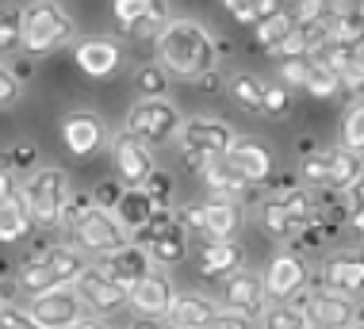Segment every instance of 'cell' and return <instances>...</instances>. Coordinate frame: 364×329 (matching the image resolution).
<instances>
[{"instance_id":"cell-1","label":"cell","mask_w":364,"mask_h":329,"mask_svg":"<svg viewBox=\"0 0 364 329\" xmlns=\"http://www.w3.org/2000/svg\"><path fill=\"white\" fill-rule=\"evenodd\" d=\"M154 43H157V54H161V65L169 73L184 77V81H200V77L215 73L219 46L208 35V27H200L196 19H169Z\"/></svg>"},{"instance_id":"cell-2","label":"cell","mask_w":364,"mask_h":329,"mask_svg":"<svg viewBox=\"0 0 364 329\" xmlns=\"http://www.w3.org/2000/svg\"><path fill=\"white\" fill-rule=\"evenodd\" d=\"M181 153H184V165L192 173H200L208 161H219V157L230 149L238 138H234V126L223 123V119H211V115H196V119H184L181 123Z\"/></svg>"},{"instance_id":"cell-3","label":"cell","mask_w":364,"mask_h":329,"mask_svg":"<svg viewBox=\"0 0 364 329\" xmlns=\"http://www.w3.org/2000/svg\"><path fill=\"white\" fill-rule=\"evenodd\" d=\"M181 107L173 104L169 96H150V99H139V104H131V112H127V134L139 138L142 146H169L176 134H181Z\"/></svg>"},{"instance_id":"cell-4","label":"cell","mask_w":364,"mask_h":329,"mask_svg":"<svg viewBox=\"0 0 364 329\" xmlns=\"http://www.w3.org/2000/svg\"><path fill=\"white\" fill-rule=\"evenodd\" d=\"M73 38V19L58 0H31L23 4V50L27 54H46Z\"/></svg>"},{"instance_id":"cell-5","label":"cell","mask_w":364,"mask_h":329,"mask_svg":"<svg viewBox=\"0 0 364 329\" xmlns=\"http://www.w3.org/2000/svg\"><path fill=\"white\" fill-rule=\"evenodd\" d=\"M134 237H139V245L150 253V261L161 264V268L181 264L184 257H188V230L176 222V211H173V207H154L150 226H146V230H139Z\"/></svg>"},{"instance_id":"cell-6","label":"cell","mask_w":364,"mask_h":329,"mask_svg":"<svg viewBox=\"0 0 364 329\" xmlns=\"http://www.w3.org/2000/svg\"><path fill=\"white\" fill-rule=\"evenodd\" d=\"M23 199H27V207H31L35 226L50 230V226H58L62 203L70 199V180H65L62 168L43 165V168H35V173L27 176V184H23Z\"/></svg>"},{"instance_id":"cell-7","label":"cell","mask_w":364,"mask_h":329,"mask_svg":"<svg viewBox=\"0 0 364 329\" xmlns=\"http://www.w3.org/2000/svg\"><path fill=\"white\" fill-rule=\"evenodd\" d=\"M176 222L184 230L203 234V242H230L242 226V207L226 199H208V203H188L176 211Z\"/></svg>"},{"instance_id":"cell-8","label":"cell","mask_w":364,"mask_h":329,"mask_svg":"<svg viewBox=\"0 0 364 329\" xmlns=\"http://www.w3.org/2000/svg\"><path fill=\"white\" fill-rule=\"evenodd\" d=\"M70 237H73V249L96 253V257H107V253H115V249H123L131 242V234L119 226V218L112 211H104V207H88L81 215V222L70 230Z\"/></svg>"},{"instance_id":"cell-9","label":"cell","mask_w":364,"mask_h":329,"mask_svg":"<svg viewBox=\"0 0 364 329\" xmlns=\"http://www.w3.org/2000/svg\"><path fill=\"white\" fill-rule=\"evenodd\" d=\"M291 306H299L311 318V325H326V329H349L357 322V303L349 295H338L330 287H303L295 298H288Z\"/></svg>"},{"instance_id":"cell-10","label":"cell","mask_w":364,"mask_h":329,"mask_svg":"<svg viewBox=\"0 0 364 329\" xmlns=\"http://www.w3.org/2000/svg\"><path fill=\"white\" fill-rule=\"evenodd\" d=\"M23 311L38 329H73L85 318V303L73 291V284H65V287H54L46 295H31Z\"/></svg>"},{"instance_id":"cell-11","label":"cell","mask_w":364,"mask_h":329,"mask_svg":"<svg viewBox=\"0 0 364 329\" xmlns=\"http://www.w3.org/2000/svg\"><path fill=\"white\" fill-rule=\"evenodd\" d=\"M73 291L81 295L85 311H92L96 318H115L127 306V287L119 280H112L104 264H92V268L85 264V272L73 280Z\"/></svg>"},{"instance_id":"cell-12","label":"cell","mask_w":364,"mask_h":329,"mask_svg":"<svg viewBox=\"0 0 364 329\" xmlns=\"http://www.w3.org/2000/svg\"><path fill=\"white\" fill-rule=\"evenodd\" d=\"M219 311H230V314H245V318H257L269 311V295H264V284L257 272H230L223 280V291H219Z\"/></svg>"},{"instance_id":"cell-13","label":"cell","mask_w":364,"mask_h":329,"mask_svg":"<svg viewBox=\"0 0 364 329\" xmlns=\"http://www.w3.org/2000/svg\"><path fill=\"white\" fill-rule=\"evenodd\" d=\"M173 298H176V287L161 268H150L139 284L127 287V306L139 318H165L173 306Z\"/></svg>"},{"instance_id":"cell-14","label":"cell","mask_w":364,"mask_h":329,"mask_svg":"<svg viewBox=\"0 0 364 329\" xmlns=\"http://www.w3.org/2000/svg\"><path fill=\"white\" fill-rule=\"evenodd\" d=\"M261 284H264V295L269 303H288L307 287V264L299 261V253H277L269 261V268L261 272Z\"/></svg>"},{"instance_id":"cell-15","label":"cell","mask_w":364,"mask_h":329,"mask_svg":"<svg viewBox=\"0 0 364 329\" xmlns=\"http://www.w3.org/2000/svg\"><path fill=\"white\" fill-rule=\"evenodd\" d=\"M62 142L73 157H92L107 142V126L92 112H70L62 119Z\"/></svg>"},{"instance_id":"cell-16","label":"cell","mask_w":364,"mask_h":329,"mask_svg":"<svg viewBox=\"0 0 364 329\" xmlns=\"http://www.w3.org/2000/svg\"><path fill=\"white\" fill-rule=\"evenodd\" d=\"M112 157H115V173H119V184L123 188H142L146 176L154 173V149L142 146L139 138H131V134L115 138Z\"/></svg>"},{"instance_id":"cell-17","label":"cell","mask_w":364,"mask_h":329,"mask_svg":"<svg viewBox=\"0 0 364 329\" xmlns=\"http://www.w3.org/2000/svg\"><path fill=\"white\" fill-rule=\"evenodd\" d=\"M219 161L230 168L234 176H242L245 184H264L272 176V153L261 142H234Z\"/></svg>"},{"instance_id":"cell-18","label":"cell","mask_w":364,"mask_h":329,"mask_svg":"<svg viewBox=\"0 0 364 329\" xmlns=\"http://www.w3.org/2000/svg\"><path fill=\"white\" fill-rule=\"evenodd\" d=\"M200 176H203V188L211 192V199H226V203H257L261 199V184H245L223 161H208L200 168Z\"/></svg>"},{"instance_id":"cell-19","label":"cell","mask_w":364,"mask_h":329,"mask_svg":"<svg viewBox=\"0 0 364 329\" xmlns=\"http://www.w3.org/2000/svg\"><path fill=\"white\" fill-rule=\"evenodd\" d=\"M322 287L357 298L364 291V257L360 253H333L322 261Z\"/></svg>"},{"instance_id":"cell-20","label":"cell","mask_w":364,"mask_h":329,"mask_svg":"<svg viewBox=\"0 0 364 329\" xmlns=\"http://www.w3.org/2000/svg\"><path fill=\"white\" fill-rule=\"evenodd\" d=\"M73 62L81 65V73L100 81V77H112L115 69H119L123 50L115 38H81V43L73 46Z\"/></svg>"},{"instance_id":"cell-21","label":"cell","mask_w":364,"mask_h":329,"mask_svg":"<svg viewBox=\"0 0 364 329\" xmlns=\"http://www.w3.org/2000/svg\"><path fill=\"white\" fill-rule=\"evenodd\" d=\"M245 261V249L234 242H208L200 249V257H196V272H200V280H226L230 272H238Z\"/></svg>"},{"instance_id":"cell-22","label":"cell","mask_w":364,"mask_h":329,"mask_svg":"<svg viewBox=\"0 0 364 329\" xmlns=\"http://www.w3.org/2000/svg\"><path fill=\"white\" fill-rule=\"evenodd\" d=\"M104 268H107V276L112 280H119L123 287H131V284H139L146 272L154 268V261H150V253L139 245V242H127L123 249H115V253H107L104 261H100Z\"/></svg>"},{"instance_id":"cell-23","label":"cell","mask_w":364,"mask_h":329,"mask_svg":"<svg viewBox=\"0 0 364 329\" xmlns=\"http://www.w3.org/2000/svg\"><path fill=\"white\" fill-rule=\"evenodd\" d=\"M215 314H219V303H215V298L188 291V295H176V298H173V306H169V314H165V322H169V325L203 329Z\"/></svg>"},{"instance_id":"cell-24","label":"cell","mask_w":364,"mask_h":329,"mask_svg":"<svg viewBox=\"0 0 364 329\" xmlns=\"http://www.w3.org/2000/svg\"><path fill=\"white\" fill-rule=\"evenodd\" d=\"M31 230H35V218L23 192H12L0 199V242H23Z\"/></svg>"},{"instance_id":"cell-25","label":"cell","mask_w":364,"mask_h":329,"mask_svg":"<svg viewBox=\"0 0 364 329\" xmlns=\"http://www.w3.org/2000/svg\"><path fill=\"white\" fill-rule=\"evenodd\" d=\"M112 215L119 218V226L127 234H139L154 218V199L146 195V188H123V195H119V203H115Z\"/></svg>"},{"instance_id":"cell-26","label":"cell","mask_w":364,"mask_h":329,"mask_svg":"<svg viewBox=\"0 0 364 329\" xmlns=\"http://www.w3.org/2000/svg\"><path fill=\"white\" fill-rule=\"evenodd\" d=\"M112 12H115V23H119L123 31H131L142 19H157V23L165 27L169 23V0H115Z\"/></svg>"},{"instance_id":"cell-27","label":"cell","mask_w":364,"mask_h":329,"mask_svg":"<svg viewBox=\"0 0 364 329\" xmlns=\"http://www.w3.org/2000/svg\"><path fill=\"white\" fill-rule=\"evenodd\" d=\"M54 287H65V284L58 280V272L50 268L46 257H31V261L19 264V291H23L27 298H31V295H46V291H54Z\"/></svg>"},{"instance_id":"cell-28","label":"cell","mask_w":364,"mask_h":329,"mask_svg":"<svg viewBox=\"0 0 364 329\" xmlns=\"http://www.w3.org/2000/svg\"><path fill=\"white\" fill-rule=\"evenodd\" d=\"M326 38L330 43H349V46H360L364 43V19L353 4H341L333 8L330 19H326Z\"/></svg>"},{"instance_id":"cell-29","label":"cell","mask_w":364,"mask_h":329,"mask_svg":"<svg viewBox=\"0 0 364 329\" xmlns=\"http://www.w3.org/2000/svg\"><path fill=\"white\" fill-rule=\"evenodd\" d=\"M364 173V161L360 153H349V149H330V173H326V192H346V188L357 180V176Z\"/></svg>"},{"instance_id":"cell-30","label":"cell","mask_w":364,"mask_h":329,"mask_svg":"<svg viewBox=\"0 0 364 329\" xmlns=\"http://www.w3.org/2000/svg\"><path fill=\"white\" fill-rule=\"evenodd\" d=\"M230 99L242 107L245 115H261V104H264V81H257L253 73H234V77H230Z\"/></svg>"},{"instance_id":"cell-31","label":"cell","mask_w":364,"mask_h":329,"mask_svg":"<svg viewBox=\"0 0 364 329\" xmlns=\"http://www.w3.org/2000/svg\"><path fill=\"white\" fill-rule=\"evenodd\" d=\"M261 226H264V234L269 237H291L295 230H299V226H295V218H291V211H288V203H284V199H264L261 203Z\"/></svg>"},{"instance_id":"cell-32","label":"cell","mask_w":364,"mask_h":329,"mask_svg":"<svg viewBox=\"0 0 364 329\" xmlns=\"http://www.w3.org/2000/svg\"><path fill=\"white\" fill-rule=\"evenodd\" d=\"M295 27V19H291V12L284 8V12H277V16H269V19H261L257 27H253V50H277V43L284 35H288Z\"/></svg>"},{"instance_id":"cell-33","label":"cell","mask_w":364,"mask_h":329,"mask_svg":"<svg viewBox=\"0 0 364 329\" xmlns=\"http://www.w3.org/2000/svg\"><path fill=\"white\" fill-rule=\"evenodd\" d=\"M311 62H318L322 69H330V73L341 77L353 62H357V46H349V43H330V38H326V43H322V46L311 54Z\"/></svg>"},{"instance_id":"cell-34","label":"cell","mask_w":364,"mask_h":329,"mask_svg":"<svg viewBox=\"0 0 364 329\" xmlns=\"http://www.w3.org/2000/svg\"><path fill=\"white\" fill-rule=\"evenodd\" d=\"M46 261H50V268L58 272V280H62V284H73L77 276L85 272V257H81V249H73V245L46 249Z\"/></svg>"},{"instance_id":"cell-35","label":"cell","mask_w":364,"mask_h":329,"mask_svg":"<svg viewBox=\"0 0 364 329\" xmlns=\"http://www.w3.org/2000/svg\"><path fill=\"white\" fill-rule=\"evenodd\" d=\"M307 325H311V318L291 303L269 306V311L261 314V322H257V329H307Z\"/></svg>"},{"instance_id":"cell-36","label":"cell","mask_w":364,"mask_h":329,"mask_svg":"<svg viewBox=\"0 0 364 329\" xmlns=\"http://www.w3.org/2000/svg\"><path fill=\"white\" fill-rule=\"evenodd\" d=\"M134 88H139V99L169 96V69L157 65V62H146L139 73H134Z\"/></svg>"},{"instance_id":"cell-37","label":"cell","mask_w":364,"mask_h":329,"mask_svg":"<svg viewBox=\"0 0 364 329\" xmlns=\"http://www.w3.org/2000/svg\"><path fill=\"white\" fill-rule=\"evenodd\" d=\"M341 149L364 157V99H357L341 119Z\"/></svg>"},{"instance_id":"cell-38","label":"cell","mask_w":364,"mask_h":329,"mask_svg":"<svg viewBox=\"0 0 364 329\" xmlns=\"http://www.w3.org/2000/svg\"><path fill=\"white\" fill-rule=\"evenodd\" d=\"M23 46V8L4 4L0 8V54Z\"/></svg>"},{"instance_id":"cell-39","label":"cell","mask_w":364,"mask_h":329,"mask_svg":"<svg viewBox=\"0 0 364 329\" xmlns=\"http://www.w3.org/2000/svg\"><path fill=\"white\" fill-rule=\"evenodd\" d=\"M326 173H330V149H314L299 161V180L303 188H314V192H322L326 188Z\"/></svg>"},{"instance_id":"cell-40","label":"cell","mask_w":364,"mask_h":329,"mask_svg":"<svg viewBox=\"0 0 364 329\" xmlns=\"http://www.w3.org/2000/svg\"><path fill=\"white\" fill-rule=\"evenodd\" d=\"M333 8H338L333 0H295L288 12L295 19V27H318V23H326V19H330Z\"/></svg>"},{"instance_id":"cell-41","label":"cell","mask_w":364,"mask_h":329,"mask_svg":"<svg viewBox=\"0 0 364 329\" xmlns=\"http://www.w3.org/2000/svg\"><path fill=\"white\" fill-rule=\"evenodd\" d=\"M307 96L314 99H333L341 92V81H338V73H330V69H322L318 62H311V77H307V88H303Z\"/></svg>"},{"instance_id":"cell-42","label":"cell","mask_w":364,"mask_h":329,"mask_svg":"<svg viewBox=\"0 0 364 329\" xmlns=\"http://www.w3.org/2000/svg\"><path fill=\"white\" fill-rule=\"evenodd\" d=\"M277 73L284 88H307L311 58H277Z\"/></svg>"},{"instance_id":"cell-43","label":"cell","mask_w":364,"mask_h":329,"mask_svg":"<svg viewBox=\"0 0 364 329\" xmlns=\"http://www.w3.org/2000/svg\"><path fill=\"white\" fill-rule=\"evenodd\" d=\"M261 115H269V119H288V115H291V88H284V85H264Z\"/></svg>"},{"instance_id":"cell-44","label":"cell","mask_w":364,"mask_h":329,"mask_svg":"<svg viewBox=\"0 0 364 329\" xmlns=\"http://www.w3.org/2000/svg\"><path fill=\"white\" fill-rule=\"evenodd\" d=\"M146 195L154 199V207H173V176L161 173V168H154L150 176H146Z\"/></svg>"},{"instance_id":"cell-45","label":"cell","mask_w":364,"mask_h":329,"mask_svg":"<svg viewBox=\"0 0 364 329\" xmlns=\"http://www.w3.org/2000/svg\"><path fill=\"white\" fill-rule=\"evenodd\" d=\"M88 207H92V195H73V192H70V199L62 203V215H58V222H62L65 234H70L77 222H81V215L88 211Z\"/></svg>"},{"instance_id":"cell-46","label":"cell","mask_w":364,"mask_h":329,"mask_svg":"<svg viewBox=\"0 0 364 329\" xmlns=\"http://www.w3.org/2000/svg\"><path fill=\"white\" fill-rule=\"evenodd\" d=\"M0 165H12V168H23V173H35V165H38V149L31 142H19L12 146L4 157H0Z\"/></svg>"},{"instance_id":"cell-47","label":"cell","mask_w":364,"mask_h":329,"mask_svg":"<svg viewBox=\"0 0 364 329\" xmlns=\"http://www.w3.org/2000/svg\"><path fill=\"white\" fill-rule=\"evenodd\" d=\"M123 195V184L119 180H100L92 188V207H104V211H115V203H119Z\"/></svg>"},{"instance_id":"cell-48","label":"cell","mask_w":364,"mask_h":329,"mask_svg":"<svg viewBox=\"0 0 364 329\" xmlns=\"http://www.w3.org/2000/svg\"><path fill=\"white\" fill-rule=\"evenodd\" d=\"M203 329H257V322L253 318H245V314H230V311H219L211 318Z\"/></svg>"},{"instance_id":"cell-49","label":"cell","mask_w":364,"mask_h":329,"mask_svg":"<svg viewBox=\"0 0 364 329\" xmlns=\"http://www.w3.org/2000/svg\"><path fill=\"white\" fill-rule=\"evenodd\" d=\"M19 99V77L8 65H0V107H12Z\"/></svg>"},{"instance_id":"cell-50","label":"cell","mask_w":364,"mask_h":329,"mask_svg":"<svg viewBox=\"0 0 364 329\" xmlns=\"http://www.w3.org/2000/svg\"><path fill=\"white\" fill-rule=\"evenodd\" d=\"M341 195H346V203H349V207H364V173H360L357 180H353Z\"/></svg>"},{"instance_id":"cell-51","label":"cell","mask_w":364,"mask_h":329,"mask_svg":"<svg viewBox=\"0 0 364 329\" xmlns=\"http://www.w3.org/2000/svg\"><path fill=\"white\" fill-rule=\"evenodd\" d=\"M253 12H257V19H269V16L284 12V0H253Z\"/></svg>"},{"instance_id":"cell-52","label":"cell","mask_w":364,"mask_h":329,"mask_svg":"<svg viewBox=\"0 0 364 329\" xmlns=\"http://www.w3.org/2000/svg\"><path fill=\"white\" fill-rule=\"evenodd\" d=\"M346 226L353 234H360L364 237V207H349V218H346Z\"/></svg>"},{"instance_id":"cell-53","label":"cell","mask_w":364,"mask_h":329,"mask_svg":"<svg viewBox=\"0 0 364 329\" xmlns=\"http://www.w3.org/2000/svg\"><path fill=\"white\" fill-rule=\"evenodd\" d=\"M234 19H238L242 27H257V23H261V19H257V12H253V4H245L242 12H234Z\"/></svg>"},{"instance_id":"cell-54","label":"cell","mask_w":364,"mask_h":329,"mask_svg":"<svg viewBox=\"0 0 364 329\" xmlns=\"http://www.w3.org/2000/svg\"><path fill=\"white\" fill-rule=\"evenodd\" d=\"M127 329H165V318H134Z\"/></svg>"},{"instance_id":"cell-55","label":"cell","mask_w":364,"mask_h":329,"mask_svg":"<svg viewBox=\"0 0 364 329\" xmlns=\"http://www.w3.org/2000/svg\"><path fill=\"white\" fill-rule=\"evenodd\" d=\"M12 192H16L12 173H8V168H0V199H4V195H12Z\"/></svg>"},{"instance_id":"cell-56","label":"cell","mask_w":364,"mask_h":329,"mask_svg":"<svg viewBox=\"0 0 364 329\" xmlns=\"http://www.w3.org/2000/svg\"><path fill=\"white\" fill-rule=\"evenodd\" d=\"M73 329H107V325L100 322V318H92V322H88V318H81V322H77Z\"/></svg>"},{"instance_id":"cell-57","label":"cell","mask_w":364,"mask_h":329,"mask_svg":"<svg viewBox=\"0 0 364 329\" xmlns=\"http://www.w3.org/2000/svg\"><path fill=\"white\" fill-rule=\"evenodd\" d=\"M245 4H253V0H223V8H226V12H242Z\"/></svg>"},{"instance_id":"cell-58","label":"cell","mask_w":364,"mask_h":329,"mask_svg":"<svg viewBox=\"0 0 364 329\" xmlns=\"http://www.w3.org/2000/svg\"><path fill=\"white\" fill-rule=\"evenodd\" d=\"M314 149H318V146H314V138H299V157L314 153Z\"/></svg>"},{"instance_id":"cell-59","label":"cell","mask_w":364,"mask_h":329,"mask_svg":"<svg viewBox=\"0 0 364 329\" xmlns=\"http://www.w3.org/2000/svg\"><path fill=\"white\" fill-rule=\"evenodd\" d=\"M353 8H357V12H360V19H364V0H353Z\"/></svg>"},{"instance_id":"cell-60","label":"cell","mask_w":364,"mask_h":329,"mask_svg":"<svg viewBox=\"0 0 364 329\" xmlns=\"http://www.w3.org/2000/svg\"><path fill=\"white\" fill-rule=\"evenodd\" d=\"M165 329H188V325H169V322H165Z\"/></svg>"},{"instance_id":"cell-61","label":"cell","mask_w":364,"mask_h":329,"mask_svg":"<svg viewBox=\"0 0 364 329\" xmlns=\"http://www.w3.org/2000/svg\"><path fill=\"white\" fill-rule=\"evenodd\" d=\"M357 322H364V306H360V311H357Z\"/></svg>"},{"instance_id":"cell-62","label":"cell","mask_w":364,"mask_h":329,"mask_svg":"<svg viewBox=\"0 0 364 329\" xmlns=\"http://www.w3.org/2000/svg\"><path fill=\"white\" fill-rule=\"evenodd\" d=\"M349 329H364V322H353V325H349Z\"/></svg>"},{"instance_id":"cell-63","label":"cell","mask_w":364,"mask_h":329,"mask_svg":"<svg viewBox=\"0 0 364 329\" xmlns=\"http://www.w3.org/2000/svg\"><path fill=\"white\" fill-rule=\"evenodd\" d=\"M333 4H338V8H341V4H349V0H333Z\"/></svg>"},{"instance_id":"cell-64","label":"cell","mask_w":364,"mask_h":329,"mask_svg":"<svg viewBox=\"0 0 364 329\" xmlns=\"http://www.w3.org/2000/svg\"><path fill=\"white\" fill-rule=\"evenodd\" d=\"M307 329H326V325H307Z\"/></svg>"}]
</instances>
